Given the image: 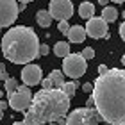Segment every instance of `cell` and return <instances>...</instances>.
<instances>
[{
    "mask_svg": "<svg viewBox=\"0 0 125 125\" xmlns=\"http://www.w3.org/2000/svg\"><path fill=\"white\" fill-rule=\"evenodd\" d=\"M93 84L95 109L102 120L111 125L125 122V70L111 68L107 73L96 77Z\"/></svg>",
    "mask_w": 125,
    "mask_h": 125,
    "instance_id": "obj_1",
    "label": "cell"
},
{
    "mask_svg": "<svg viewBox=\"0 0 125 125\" xmlns=\"http://www.w3.org/2000/svg\"><path fill=\"white\" fill-rule=\"evenodd\" d=\"M70 111V96L62 89H41L34 95L23 122L27 125H48L55 123Z\"/></svg>",
    "mask_w": 125,
    "mask_h": 125,
    "instance_id": "obj_2",
    "label": "cell"
},
{
    "mask_svg": "<svg viewBox=\"0 0 125 125\" xmlns=\"http://www.w3.org/2000/svg\"><path fill=\"white\" fill-rule=\"evenodd\" d=\"M39 39L38 34L27 25L11 27L2 38V54L9 62L29 64L39 57Z\"/></svg>",
    "mask_w": 125,
    "mask_h": 125,
    "instance_id": "obj_3",
    "label": "cell"
},
{
    "mask_svg": "<svg viewBox=\"0 0 125 125\" xmlns=\"http://www.w3.org/2000/svg\"><path fill=\"white\" fill-rule=\"evenodd\" d=\"M86 70H88V59L82 54H70L62 61V72L72 81H77L79 77H82Z\"/></svg>",
    "mask_w": 125,
    "mask_h": 125,
    "instance_id": "obj_4",
    "label": "cell"
},
{
    "mask_svg": "<svg viewBox=\"0 0 125 125\" xmlns=\"http://www.w3.org/2000/svg\"><path fill=\"white\" fill-rule=\"evenodd\" d=\"M98 122H104L98 111L93 107H81L72 111L66 118V125H98Z\"/></svg>",
    "mask_w": 125,
    "mask_h": 125,
    "instance_id": "obj_5",
    "label": "cell"
},
{
    "mask_svg": "<svg viewBox=\"0 0 125 125\" xmlns=\"http://www.w3.org/2000/svg\"><path fill=\"white\" fill-rule=\"evenodd\" d=\"M32 91H31V86H20L16 91L13 93V95H9V105L13 107L14 111H23V113H27L29 111V107H31V104H32Z\"/></svg>",
    "mask_w": 125,
    "mask_h": 125,
    "instance_id": "obj_6",
    "label": "cell"
},
{
    "mask_svg": "<svg viewBox=\"0 0 125 125\" xmlns=\"http://www.w3.org/2000/svg\"><path fill=\"white\" fill-rule=\"evenodd\" d=\"M20 5L16 0H0V27H11L18 18Z\"/></svg>",
    "mask_w": 125,
    "mask_h": 125,
    "instance_id": "obj_7",
    "label": "cell"
},
{
    "mask_svg": "<svg viewBox=\"0 0 125 125\" xmlns=\"http://www.w3.org/2000/svg\"><path fill=\"white\" fill-rule=\"evenodd\" d=\"M48 11L52 14L54 20H68L72 18L73 14V4L70 0H50V5H48Z\"/></svg>",
    "mask_w": 125,
    "mask_h": 125,
    "instance_id": "obj_8",
    "label": "cell"
},
{
    "mask_svg": "<svg viewBox=\"0 0 125 125\" xmlns=\"http://www.w3.org/2000/svg\"><path fill=\"white\" fill-rule=\"evenodd\" d=\"M107 23L102 16H93L91 20H88L86 23V31H88V36L93 38V39H100V38H105L107 36Z\"/></svg>",
    "mask_w": 125,
    "mask_h": 125,
    "instance_id": "obj_9",
    "label": "cell"
},
{
    "mask_svg": "<svg viewBox=\"0 0 125 125\" xmlns=\"http://www.w3.org/2000/svg\"><path fill=\"white\" fill-rule=\"evenodd\" d=\"M20 77H21V81H23L25 86H38V84H41V81H43L41 68L38 64H25Z\"/></svg>",
    "mask_w": 125,
    "mask_h": 125,
    "instance_id": "obj_10",
    "label": "cell"
},
{
    "mask_svg": "<svg viewBox=\"0 0 125 125\" xmlns=\"http://www.w3.org/2000/svg\"><path fill=\"white\" fill-rule=\"evenodd\" d=\"M88 36V31L86 27H81V25H73L70 32H68V39H70V43H82L84 39Z\"/></svg>",
    "mask_w": 125,
    "mask_h": 125,
    "instance_id": "obj_11",
    "label": "cell"
},
{
    "mask_svg": "<svg viewBox=\"0 0 125 125\" xmlns=\"http://www.w3.org/2000/svg\"><path fill=\"white\" fill-rule=\"evenodd\" d=\"M52 14H50V11L47 9H39L38 13H36V21H38V25L39 27H43V29H48L50 25H52Z\"/></svg>",
    "mask_w": 125,
    "mask_h": 125,
    "instance_id": "obj_12",
    "label": "cell"
},
{
    "mask_svg": "<svg viewBox=\"0 0 125 125\" xmlns=\"http://www.w3.org/2000/svg\"><path fill=\"white\" fill-rule=\"evenodd\" d=\"M79 16L84 20H91L95 16V5L91 2H82L79 5Z\"/></svg>",
    "mask_w": 125,
    "mask_h": 125,
    "instance_id": "obj_13",
    "label": "cell"
},
{
    "mask_svg": "<svg viewBox=\"0 0 125 125\" xmlns=\"http://www.w3.org/2000/svg\"><path fill=\"white\" fill-rule=\"evenodd\" d=\"M54 54L57 55V57H68V55H70L72 52H70V45H68L66 41H57L54 45Z\"/></svg>",
    "mask_w": 125,
    "mask_h": 125,
    "instance_id": "obj_14",
    "label": "cell"
},
{
    "mask_svg": "<svg viewBox=\"0 0 125 125\" xmlns=\"http://www.w3.org/2000/svg\"><path fill=\"white\" fill-rule=\"evenodd\" d=\"M64 75H66V73L64 72H61V70H52V72H50V79H52V82H54V86L55 88H57V89H61L62 86H64Z\"/></svg>",
    "mask_w": 125,
    "mask_h": 125,
    "instance_id": "obj_15",
    "label": "cell"
},
{
    "mask_svg": "<svg viewBox=\"0 0 125 125\" xmlns=\"http://www.w3.org/2000/svg\"><path fill=\"white\" fill-rule=\"evenodd\" d=\"M102 18H104L105 21H115L118 20V9L116 7H113V5H107V7L102 9Z\"/></svg>",
    "mask_w": 125,
    "mask_h": 125,
    "instance_id": "obj_16",
    "label": "cell"
},
{
    "mask_svg": "<svg viewBox=\"0 0 125 125\" xmlns=\"http://www.w3.org/2000/svg\"><path fill=\"white\" fill-rule=\"evenodd\" d=\"M77 88H79V82H77V81H70V82H64V86H62L61 89H62V91H64L68 96H70V98H72V96L75 95Z\"/></svg>",
    "mask_w": 125,
    "mask_h": 125,
    "instance_id": "obj_17",
    "label": "cell"
},
{
    "mask_svg": "<svg viewBox=\"0 0 125 125\" xmlns=\"http://www.w3.org/2000/svg\"><path fill=\"white\" fill-rule=\"evenodd\" d=\"M4 86H5V93H7V95H13L16 89L20 88V86H18V81H16V79H7Z\"/></svg>",
    "mask_w": 125,
    "mask_h": 125,
    "instance_id": "obj_18",
    "label": "cell"
},
{
    "mask_svg": "<svg viewBox=\"0 0 125 125\" xmlns=\"http://www.w3.org/2000/svg\"><path fill=\"white\" fill-rule=\"evenodd\" d=\"M57 29H59V32H61V34H64V36H68V32H70V29H72V27L68 25V20H62V21H59Z\"/></svg>",
    "mask_w": 125,
    "mask_h": 125,
    "instance_id": "obj_19",
    "label": "cell"
},
{
    "mask_svg": "<svg viewBox=\"0 0 125 125\" xmlns=\"http://www.w3.org/2000/svg\"><path fill=\"white\" fill-rule=\"evenodd\" d=\"M86 59H93L95 57V50L91 48V47H86V48H82V52H81Z\"/></svg>",
    "mask_w": 125,
    "mask_h": 125,
    "instance_id": "obj_20",
    "label": "cell"
},
{
    "mask_svg": "<svg viewBox=\"0 0 125 125\" xmlns=\"http://www.w3.org/2000/svg\"><path fill=\"white\" fill-rule=\"evenodd\" d=\"M41 86H43V89H54V88H55V86H54V82H52V79H50V77L43 79V81H41Z\"/></svg>",
    "mask_w": 125,
    "mask_h": 125,
    "instance_id": "obj_21",
    "label": "cell"
},
{
    "mask_svg": "<svg viewBox=\"0 0 125 125\" xmlns=\"http://www.w3.org/2000/svg\"><path fill=\"white\" fill-rule=\"evenodd\" d=\"M0 79H2V81L5 82V81H7V70H5V66H4V62H2V66H0Z\"/></svg>",
    "mask_w": 125,
    "mask_h": 125,
    "instance_id": "obj_22",
    "label": "cell"
},
{
    "mask_svg": "<svg viewBox=\"0 0 125 125\" xmlns=\"http://www.w3.org/2000/svg\"><path fill=\"white\" fill-rule=\"evenodd\" d=\"M48 52H50V47H48L47 43L39 47V55H48Z\"/></svg>",
    "mask_w": 125,
    "mask_h": 125,
    "instance_id": "obj_23",
    "label": "cell"
},
{
    "mask_svg": "<svg viewBox=\"0 0 125 125\" xmlns=\"http://www.w3.org/2000/svg\"><path fill=\"white\" fill-rule=\"evenodd\" d=\"M82 89H84V91H91L93 93V89H95V84H91V82H86V84H82Z\"/></svg>",
    "mask_w": 125,
    "mask_h": 125,
    "instance_id": "obj_24",
    "label": "cell"
},
{
    "mask_svg": "<svg viewBox=\"0 0 125 125\" xmlns=\"http://www.w3.org/2000/svg\"><path fill=\"white\" fill-rule=\"evenodd\" d=\"M107 72H109V68H107L105 64H100L98 66V75H104V73H107Z\"/></svg>",
    "mask_w": 125,
    "mask_h": 125,
    "instance_id": "obj_25",
    "label": "cell"
},
{
    "mask_svg": "<svg viewBox=\"0 0 125 125\" xmlns=\"http://www.w3.org/2000/svg\"><path fill=\"white\" fill-rule=\"evenodd\" d=\"M120 36H122V39L125 41V21H123V23L120 25Z\"/></svg>",
    "mask_w": 125,
    "mask_h": 125,
    "instance_id": "obj_26",
    "label": "cell"
},
{
    "mask_svg": "<svg viewBox=\"0 0 125 125\" xmlns=\"http://www.w3.org/2000/svg\"><path fill=\"white\" fill-rule=\"evenodd\" d=\"M111 0H98V4L102 5V7H107V4H109Z\"/></svg>",
    "mask_w": 125,
    "mask_h": 125,
    "instance_id": "obj_27",
    "label": "cell"
},
{
    "mask_svg": "<svg viewBox=\"0 0 125 125\" xmlns=\"http://www.w3.org/2000/svg\"><path fill=\"white\" fill-rule=\"evenodd\" d=\"M9 104H5V102H0V109H2V113L5 111V107H7Z\"/></svg>",
    "mask_w": 125,
    "mask_h": 125,
    "instance_id": "obj_28",
    "label": "cell"
},
{
    "mask_svg": "<svg viewBox=\"0 0 125 125\" xmlns=\"http://www.w3.org/2000/svg\"><path fill=\"white\" fill-rule=\"evenodd\" d=\"M111 2H115V4H123L125 0H111Z\"/></svg>",
    "mask_w": 125,
    "mask_h": 125,
    "instance_id": "obj_29",
    "label": "cell"
},
{
    "mask_svg": "<svg viewBox=\"0 0 125 125\" xmlns=\"http://www.w3.org/2000/svg\"><path fill=\"white\" fill-rule=\"evenodd\" d=\"M13 125H27V123H25V122H14Z\"/></svg>",
    "mask_w": 125,
    "mask_h": 125,
    "instance_id": "obj_30",
    "label": "cell"
},
{
    "mask_svg": "<svg viewBox=\"0 0 125 125\" xmlns=\"http://www.w3.org/2000/svg\"><path fill=\"white\" fill-rule=\"evenodd\" d=\"M18 2H23V4H27V2H32V0H18Z\"/></svg>",
    "mask_w": 125,
    "mask_h": 125,
    "instance_id": "obj_31",
    "label": "cell"
},
{
    "mask_svg": "<svg viewBox=\"0 0 125 125\" xmlns=\"http://www.w3.org/2000/svg\"><path fill=\"white\" fill-rule=\"evenodd\" d=\"M122 62H123V66H125V54L122 55Z\"/></svg>",
    "mask_w": 125,
    "mask_h": 125,
    "instance_id": "obj_32",
    "label": "cell"
},
{
    "mask_svg": "<svg viewBox=\"0 0 125 125\" xmlns=\"http://www.w3.org/2000/svg\"><path fill=\"white\" fill-rule=\"evenodd\" d=\"M122 16H123V18H125V11H123V14H122Z\"/></svg>",
    "mask_w": 125,
    "mask_h": 125,
    "instance_id": "obj_33",
    "label": "cell"
},
{
    "mask_svg": "<svg viewBox=\"0 0 125 125\" xmlns=\"http://www.w3.org/2000/svg\"><path fill=\"white\" fill-rule=\"evenodd\" d=\"M48 125H57V123H48Z\"/></svg>",
    "mask_w": 125,
    "mask_h": 125,
    "instance_id": "obj_34",
    "label": "cell"
},
{
    "mask_svg": "<svg viewBox=\"0 0 125 125\" xmlns=\"http://www.w3.org/2000/svg\"><path fill=\"white\" fill-rule=\"evenodd\" d=\"M104 125H111V123H105V122H104Z\"/></svg>",
    "mask_w": 125,
    "mask_h": 125,
    "instance_id": "obj_35",
    "label": "cell"
},
{
    "mask_svg": "<svg viewBox=\"0 0 125 125\" xmlns=\"http://www.w3.org/2000/svg\"><path fill=\"white\" fill-rule=\"evenodd\" d=\"M120 125H125V122H122V123H120Z\"/></svg>",
    "mask_w": 125,
    "mask_h": 125,
    "instance_id": "obj_36",
    "label": "cell"
}]
</instances>
